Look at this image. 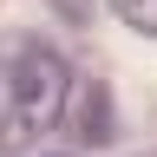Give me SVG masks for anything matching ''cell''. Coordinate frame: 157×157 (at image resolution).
Segmentation results:
<instances>
[{"mask_svg": "<svg viewBox=\"0 0 157 157\" xmlns=\"http://www.w3.org/2000/svg\"><path fill=\"white\" fill-rule=\"evenodd\" d=\"M111 7H118V20H124V26L157 33V0H111Z\"/></svg>", "mask_w": 157, "mask_h": 157, "instance_id": "obj_2", "label": "cell"}, {"mask_svg": "<svg viewBox=\"0 0 157 157\" xmlns=\"http://www.w3.org/2000/svg\"><path fill=\"white\" fill-rule=\"evenodd\" d=\"M72 98V72L59 46H46L39 33H0V151L39 144L46 131H59Z\"/></svg>", "mask_w": 157, "mask_h": 157, "instance_id": "obj_1", "label": "cell"}]
</instances>
